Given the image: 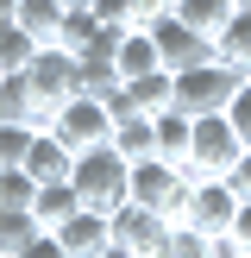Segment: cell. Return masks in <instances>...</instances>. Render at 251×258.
I'll use <instances>...</instances> for the list:
<instances>
[{
    "instance_id": "cell-4",
    "label": "cell",
    "mask_w": 251,
    "mask_h": 258,
    "mask_svg": "<svg viewBox=\"0 0 251 258\" xmlns=\"http://www.w3.org/2000/svg\"><path fill=\"white\" fill-rule=\"evenodd\" d=\"M188 170L182 164H170V158H138L132 164V189H126V202H145V208H157L163 221H182V208H188Z\"/></svg>"
},
{
    "instance_id": "cell-22",
    "label": "cell",
    "mask_w": 251,
    "mask_h": 258,
    "mask_svg": "<svg viewBox=\"0 0 251 258\" xmlns=\"http://www.w3.org/2000/svg\"><path fill=\"white\" fill-rule=\"evenodd\" d=\"M44 233V227H38V214L32 208H0V252H19V246H32V239Z\"/></svg>"
},
{
    "instance_id": "cell-15",
    "label": "cell",
    "mask_w": 251,
    "mask_h": 258,
    "mask_svg": "<svg viewBox=\"0 0 251 258\" xmlns=\"http://www.w3.org/2000/svg\"><path fill=\"white\" fill-rule=\"evenodd\" d=\"M151 126H157V158L182 164L188 158V139H195V120H188L182 107H163V113H151Z\"/></svg>"
},
{
    "instance_id": "cell-31",
    "label": "cell",
    "mask_w": 251,
    "mask_h": 258,
    "mask_svg": "<svg viewBox=\"0 0 251 258\" xmlns=\"http://www.w3.org/2000/svg\"><path fill=\"white\" fill-rule=\"evenodd\" d=\"M13 258H69V252H63V246H57V233H38V239H32V246H19V252H13Z\"/></svg>"
},
{
    "instance_id": "cell-14",
    "label": "cell",
    "mask_w": 251,
    "mask_h": 258,
    "mask_svg": "<svg viewBox=\"0 0 251 258\" xmlns=\"http://www.w3.org/2000/svg\"><path fill=\"white\" fill-rule=\"evenodd\" d=\"M75 208H82V196H75L69 176H63V183H38V196H32V214H38V227H44V233H57Z\"/></svg>"
},
{
    "instance_id": "cell-25",
    "label": "cell",
    "mask_w": 251,
    "mask_h": 258,
    "mask_svg": "<svg viewBox=\"0 0 251 258\" xmlns=\"http://www.w3.org/2000/svg\"><path fill=\"white\" fill-rule=\"evenodd\" d=\"M38 183L25 176V164H0V208H32Z\"/></svg>"
},
{
    "instance_id": "cell-37",
    "label": "cell",
    "mask_w": 251,
    "mask_h": 258,
    "mask_svg": "<svg viewBox=\"0 0 251 258\" xmlns=\"http://www.w3.org/2000/svg\"><path fill=\"white\" fill-rule=\"evenodd\" d=\"M238 258H251V252H238Z\"/></svg>"
},
{
    "instance_id": "cell-29",
    "label": "cell",
    "mask_w": 251,
    "mask_h": 258,
    "mask_svg": "<svg viewBox=\"0 0 251 258\" xmlns=\"http://www.w3.org/2000/svg\"><path fill=\"white\" fill-rule=\"evenodd\" d=\"M170 7H176V0H132V25H145V32H151Z\"/></svg>"
},
{
    "instance_id": "cell-7",
    "label": "cell",
    "mask_w": 251,
    "mask_h": 258,
    "mask_svg": "<svg viewBox=\"0 0 251 258\" xmlns=\"http://www.w3.org/2000/svg\"><path fill=\"white\" fill-rule=\"evenodd\" d=\"M238 189L226 183V176H201L195 189H188V208H182V221L195 227V233H207V239H226L232 233V214H238Z\"/></svg>"
},
{
    "instance_id": "cell-20",
    "label": "cell",
    "mask_w": 251,
    "mask_h": 258,
    "mask_svg": "<svg viewBox=\"0 0 251 258\" xmlns=\"http://www.w3.org/2000/svg\"><path fill=\"white\" fill-rule=\"evenodd\" d=\"M19 25L38 38V44H57V32H63V0H19Z\"/></svg>"
},
{
    "instance_id": "cell-24",
    "label": "cell",
    "mask_w": 251,
    "mask_h": 258,
    "mask_svg": "<svg viewBox=\"0 0 251 258\" xmlns=\"http://www.w3.org/2000/svg\"><path fill=\"white\" fill-rule=\"evenodd\" d=\"M94 32H100V19H94L88 7H63V32H57L63 50H75V57H82V50L94 44Z\"/></svg>"
},
{
    "instance_id": "cell-6",
    "label": "cell",
    "mask_w": 251,
    "mask_h": 258,
    "mask_svg": "<svg viewBox=\"0 0 251 258\" xmlns=\"http://www.w3.org/2000/svg\"><path fill=\"white\" fill-rule=\"evenodd\" d=\"M50 133L69 151H94V145H113V113L100 107V95H75L50 113Z\"/></svg>"
},
{
    "instance_id": "cell-5",
    "label": "cell",
    "mask_w": 251,
    "mask_h": 258,
    "mask_svg": "<svg viewBox=\"0 0 251 258\" xmlns=\"http://www.w3.org/2000/svg\"><path fill=\"white\" fill-rule=\"evenodd\" d=\"M25 82H32V95H38V120L50 126V113H57L63 101H75V95H82V63H75V50L44 44L32 63H25Z\"/></svg>"
},
{
    "instance_id": "cell-21",
    "label": "cell",
    "mask_w": 251,
    "mask_h": 258,
    "mask_svg": "<svg viewBox=\"0 0 251 258\" xmlns=\"http://www.w3.org/2000/svg\"><path fill=\"white\" fill-rule=\"evenodd\" d=\"M38 50H44V44H38V38L25 32L19 19H13V25H0V76H13V70H25V63L38 57Z\"/></svg>"
},
{
    "instance_id": "cell-12",
    "label": "cell",
    "mask_w": 251,
    "mask_h": 258,
    "mask_svg": "<svg viewBox=\"0 0 251 258\" xmlns=\"http://www.w3.org/2000/svg\"><path fill=\"white\" fill-rule=\"evenodd\" d=\"M113 63H119V82L163 70V63H157V38H151L145 25H126V32H119V50H113Z\"/></svg>"
},
{
    "instance_id": "cell-38",
    "label": "cell",
    "mask_w": 251,
    "mask_h": 258,
    "mask_svg": "<svg viewBox=\"0 0 251 258\" xmlns=\"http://www.w3.org/2000/svg\"><path fill=\"white\" fill-rule=\"evenodd\" d=\"M0 258H7V252H0Z\"/></svg>"
},
{
    "instance_id": "cell-9",
    "label": "cell",
    "mask_w": 251,
    "mask_h": 258,
    "mask_svg": "<svg viewBox=\"0 0 251 258\" xmlns=\"http://www.w3.org/2000/svg\"><path fill=\"white\" fill-rule=\"evenodd\" d=\"M107 221H113V239H119V246H132V252H145V258H157L163 233H170V221H163L157 208H145V202H119Z\"/></svg>"
},
{
    "instance_id": "cell-33",
    "label": "cell",
    "mask_w": 251,
    "mask_h": 258,
    "mask_svg": "<svg viewBox=\"0 0 251 258\" xmlns=\"http://www.w3.org/2000/svg\"><path fill=\"white\" fill-rule=\"evenodd\" d=\"M100 258H145V252H132V246H119V239H113V246L100 252Z\"/></svg>"
},
{
    "instance_id": "cell-16",
    "label": "cell",
    "mask_w": 251,
    "mask_h": 258,
    "mask_svg": "<svg viewBox=\"0 0 251 258\" xmlns=\"http://www.w3.org/2000/svg\"><path fill=\"white\" fill-rule=\"evenodd\" d=\"M126 95H132L138 113H163V107H176V76H170V70L132 76V82H126Z\"/></svg>"
},
{
    "instance_id": "cell-18",
    "label": "cell",
    "mask_w": 251,
    "mask_h": 258,
    "mask_svg": "<svg viewBox=\"0 0 251 258\" xmlns=\"http://www.w3.org/2000/svg\"><path fill=\"white\" fill-rule=\"evenodd\" d=\"M170 13H176L182 25H195L201 38H220V25L232 19V0H176Z\"/></svg>"
},
{
    "instance_id": "cell-10",
    "label": "cell",
    "mask_w": 251,
    "mask_h": 258,
    "mask_svg": "<svg viewBox=\"0 0 251 258\" xmlns=\"http://www.w3.org/2000/svg\"><path fill=\"white\" fill-rule=\"evenodd\" d=\"M57 246L69 252V258H100V252L113 246V221L100 208H75L69 221L57 227Z\"/></svg>"
},
{
    "instance_id": "cell-34",
    "label": "cell",
    "mask_w": 251,
    "mask_h": 258,
    "mask_svg": "<svg viewBox=\"0 0 251 258\" xmlns=\"http://www.w3.org/2000/svg\"><path fill=\"white\" fill-rule=\"evenodd\" d=\"M19 19V0H0V25H13Z\"/></svg>"
},
{
    "instance_id": "cell-28",
    "label": "cell",
    "mask_w": 251,
    "mask_h": 258,
    "mask_svg": "<svg viewBox=\"0 0 251 258\" xmlns=\"http://www.w3.org/2000/svg\"><path fill=\"white\" fill-rule=\"evenodd\" d=\"M88 13H94L100 25H132V0H94Z\"/></svg>"
},
{
    "instance_id": "cell-27",
    "label": "cell",
    "mask_w": 251,
    "mask_h": 258,
    "mask_svg": "<svg viewBox=\"0 0 251 258\" xmlns=\"http://www.w3.org/2000/svg\"><path fill=\"white\" fill-rule=\"evenodd\" d=\"M226 120H232V133L245 139V151H251V76L238 82V95L226 101Z\"/></svg>"
},
{
    "instance_id": "cell-30",
    "label": "cell",
    "mask_w": 251,
    "mask_h": 258,
    "mask_svg": "<svg viewBox=\"0 0 251 258\" xmlns=\"http://www.w3.org/2000/svg\"><path fill=\"white\" fill-rule=\"evenodd\" d=\"M226 239H232L238 252H251V196L238 202V214H232V233H226Z\"/></svg>"
},
{
    "instance_id": "cell-13",
    "label": "cell",
    "mask_w": 251,
    "mask_h": 258,
    "mask_svg": "<svg viewBox=\"0 0 251 258\" xmlns=\"http://www.w3.org/2000/svg\"><path fill=\"white\" fill-rule=\"evenodd\" d=\"M213 57L232 63L238 76H251V7H232V19H226L220 38H213Z\"/></svg>"
},
{
    "instance_id": "cell-11",
    "label": "cell",
    "mask_w": 251,
    "mask_h": 258,
    "mask_svg": "<svg viewBox=\"0 0 251 258\" xmlns=\"http://www.w3.org/2000/svg\"><path fill=\"white\" fill-rule=\"evenodd\" d=\"M69 170H75V151L63 145L50 126H38V133H32V151H25V176H32V183H63Z\"/></svg>"
},
{
    "instance_id": "cell-23",
    "label": "cell",
    "mask_w": 251,
    "mask_h": 258,
    "mask_svg": "<svg viewBox=\"0 0 251 258\" xmlns=\"http://www.w3.org/2000/svg\"><path fill=\"white\" fill-rule=\"evenodd\" d=\"M207 252H213V239L195 233L188 221H170V233H163V246H157V258H207Z\"/></svg>"
},
{
    "instance_id": "cell-36",
    "label": "cell",
    "mask_w": 251,
    "mask_h": 258,
    "mask_svg": "<svg viewBox=\"0 0 251 258\" xmlns=\"http://www.w3.org/2000/svg\"><path fill=\"white\" fill-rule=\"evenodd\" d=\"M232 7H251V0H232Z\"/></svg>"
},
{
    "instance_id": "cell-32",
    "label": "cell",
    "mask_w": 251,
    "mask_h": 258,
    "mask_svg": "<svg viewBox=\"0 0 251 258\" xmlns=\"http://www.w3.org/2000/svg\"><path fill=\"white\" fill-rule=\"evenodd\" d=\"M226 183H232V189H238V196H251V151H245V158H238V164H232V176H226Z\"/></svg>"
},
{
    "instance_id": "cell-8",
    "label": "cell",
    "mask_w": 251,
    "mask_h": 258,
    "mask_svg": "<svg viewBox=\"0 0 251 258\" xmlns=\"http://www.w3.org/2000/svg\"><path fill=\"white\" fill-rule=\"evenodd\" d=\"M151 38H157V63H163L170 76L188 70V63H207V57H213V38H201L195 25H182L176 13H163V19L151 25Z\"/></svg>"
},
{
    "instance_id": "cell-3",
    "label": "cell",
    "mask_w": 251,
    "mask_h": 258,
    "mask_svg": "<svg viewBox=\"0 0 251 258\" xmlns=\"http://www.w3.org/2000/svg\"><path fill=\"white\" fill-rule=\"evenodd\" d=\"M238 158H245V139L232 133V120H226V113H201L195 139H188V158H182L188 183H201V176H232Z\"/></svg>"
},
{
    "instance_id": "cell-2",
    "label": "cell",
    "mask_w": 251,
    "mask_h": 258,
    "mask_svg": "<svg viewBox=\"0 0 251 258\" xmlns=\"http://www.w3.org/2000/svg\"><path fill=\"white\" fill-rule=\"evenodd\" d=\"M238 82H245V76H238L232 63H220V57L188 63V70H176V107H182L188 120H201V113H226V101L238 95Z\"/></svg>"
},
{
    "instance_id": "cell-26",
    "label": "cell",
    "mask_w": 251,
    "mask_h": 258,
    "mask_svg": "<svg viewBox=\"0 0 251 258\" xmlns=\"http://www.w3.org/2000/svg\"><path fill=\"white\" fill-rule=\"evenodd\" d=\"M32 133H38V126H25V120H0V164H25Z\"/></svg>"
},
{
    "instance_id": "cell-17",
    "label": "cell",
    "mask_w": 251,
    "mask_h": 258,
    "mask_svg": "<svg viewBox=\"0 0 251 258\" xmlns=\"http://www.w3.org/2000/svg\"><path fill=\"white\" fill-rule=\"evenodd\" d=\"M0 120H25V126H44V120H38V95H32V82H25V70L0 76Z\"/></svg>"
},
{
    "instance_id": "cell-19",
    "label": "cell",
    "mask_w": 251,
    "mask_h": 258,
    "mask_svg": "<svg viewBox=\"0 0 251 258\" xmlns=\"http://www.w3.org/2000/svg\"><path fill=\"white\" fill-rule=\"evenodd\" d=\"M113 151H119V158H151V151H157V126H151V113H132V120H119L113 126Z\"/></svg>"
},
{
    "instance_id": "cell-35",
    "label": "cell",
    "mask_w": 251,
    "mask_h": 258,
    "mask_svg": "<svg viewBox=\"0 0 251 258\" xmlns=\"http://www.w3.org/2000/svg\"><path fill=\"white\" fill-rule=\"evenodd\" d=\"M63 7H94V0H63Z\"/></svg>"
},
{
    "instance_id": "cell-1",
    "label": "cell",
    "mask_w": 251,
    "mask_h": 258,
    "mask_svg": "<svg viewBox=\"0 0 251 258\" xmlns=\"http://www.w3.org/2000/svg\"><path fill=\"white\" fill-rule=\"evenodd\" d=\"M75 196H82V208H100L113 214L126 202V189H132V158H119L113 145H94V151H75V170H69Z\"/></svg>"
}]
</instances>
